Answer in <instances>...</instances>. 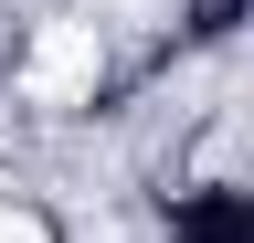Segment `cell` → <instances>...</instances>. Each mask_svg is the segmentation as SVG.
Instances as JSON below:
<instances>
[{
  "label": "cell",
  "mask_w": 254,
  "mask_h": 243,
  "mask_svg": "<svg viewBox=\"0 0 254 243\" xmlns=\"http://www.w3.org/2000/svg\"><path fill=\"white\" fill-rule=\"evenodd\" d=\"M11 85H21V106H95V85H106V32L95 21H32V43H21V64H11Z\"/></svg>",
  "instance_id": "1"
},
{
  "label": "cell",
  "mask_w": 254,
  "mask_h": 243,
  "mask_svg": "<svg viewBox=\"0 0 254 243\" xmlns=\"http://www.w3.org/2000/svg\"><path fill=\"white\" fill-rule=\"evenodd\" d=\"M0 243H53L43 211H21V201H0Z\"/></svg>",
  "instance_id": "2"
}]
</instances>
